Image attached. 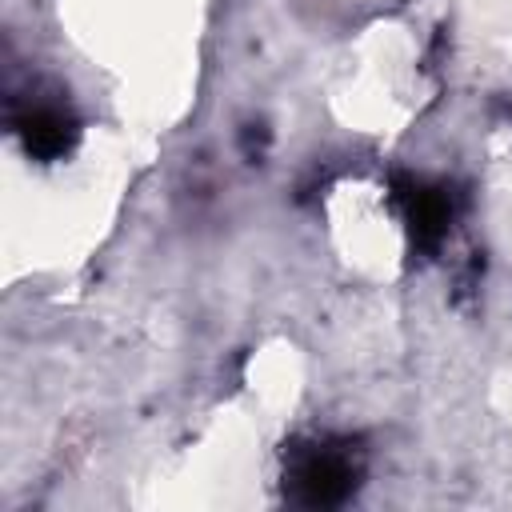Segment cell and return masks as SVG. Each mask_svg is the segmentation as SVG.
<instances>
[{
    "instance_id": "6da1fadb",
    "label": "cell",
    "mask_w": 512,
    "mask_h": 512,
    "mask_svg": "<svg viewBox=\"0 0 512 512\" xmlns=\"http://www.w3.org/2000/svg\"><path fill=\"white\" fill-rule=\"evenodd\" d=\"M360 476V460L352 456L348 444H328V440H316V444H304L300 452H292V464H288V484L296 492V500L304 504H336L352 492Z\"/></svg>"
}]
</instances>
